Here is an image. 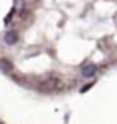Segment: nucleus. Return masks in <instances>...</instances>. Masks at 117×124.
Instances as JSON below:
<instances>
[{
  "mask_svg": "<svg viewBox=\"0 0 117 124\" xmlns=\"http://www.w3.org/2000/svg\"><path fill=\"white\" fill-rule=\"evenodd\" d=\"M58 85H60V81L55 79V78H52V79H47V81L40 83V85H38V90L43 91V93H50V91H55V90L60 88Z\"/></svg>",
  "mask_w": 117,
  "mask_h": 124,
  "instance_id": "f257e3e1",
  "label": "nucleus"
},
{
  "mask_svg": "<svg viewBox=\"0 0 117 124\" xmlns=\"http://www.w3.org/2000/svg\"><path fill=\"white\" fill-rule=\"evenodd\" d=\"M91 86H93V83H88L86 86H83V88H81V93H84V91H88V90H90Z\"/></svg>",
  "mask_w": 117,
  "mask_h": 124,
  "instance_id": "423d86ee",
  "label": "nucleus"
},
{
  "mask_svg": "<svg viewBox=\"0 0 117 124\" xmlns=\"http://www.w3.org/2000/svg\"><path fill=\"white\" fill-rule=\"evenodd\" d=\"M81 74H83V78H91V76H95V74H96V66H93V64L84 66V67L81 69Z\"/></svg>",
  "mask_w": 117,
  "mask_h": 124,
  "instance_id": "7ed1b4c3",
  "label": "nucleus"
},
{
  "mask_svg": "<svg viewBox=\"0 0 117 124\" xmlns=\"http://www.w3.org/2000/svg\"><path fill=\"white\" fill-rule=\"evenodd\" d=\"M0 71L12 72V62H10L9 59H0Z\"/></svg>",
  "mask_w": 117,
  "mask_h": 124,
  "instance_id": "20e7f679",
  "label": "nucleus"
},
{
  "mask_svg": "<svg viewBox=\"0 0 117 124\" xmlns=\"http://www.w3.org/2000/svg\"><path fill=\"white\" fill-rule=\"evenodd\" d=\"M4 41L7 45H16L19 41V33H17V31H14V29H9L5 33V36H4Z\"/></svg>",
  "mask_w": 117,
  "mask_h": 124,
  "instance_id": "f03ea898",
  "label": "nucleus"
},
{
  "mask_svg": "<svg viewBox=\"0 0 117 124\" xmlns=\"http://www.w3.org/2000/svg\"><path fill=\"white\" fill-rule=\"evenodd\" d=\"M14 12H16V9H12V10H10V12H9V14H7V17H5V19H4V21H5V23H9V21H10V19H12V16H14Z\"/></svg>",
  "mask_w": 117,
  "mask_h": 124,
  "instance_id": "39448f33",
  "label": "nucleus"
}]
</instances>
